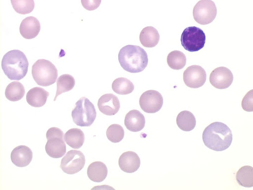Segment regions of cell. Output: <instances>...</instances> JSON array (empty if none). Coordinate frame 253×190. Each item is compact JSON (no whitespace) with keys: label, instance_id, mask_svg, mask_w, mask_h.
Listing matches in <instances>:
<instances>
[{"label":"cell","instance_id":"1","mask_svg":"<svg viewBox=\"0 0 253 190\" xmlns=\"http://www.w3.org/2000/svg\"><path fill=\"white\" fill-rule=\"evenodd\" d=\"M202 139L207 147L214 151H221L230 146L233 136L231 130L226 124L215 122L204 129Z\"/></svg>","mask_w":253,"mask_h":190},{"label":"cell","instance_id":"2","mask_svg":"<svg viewBox=\"0 0 253 190\" xmlns=\"http://www.w3.org/2000/svg\"><path fill=\"white\" fill-rule=\"evenodd\" d=\"M121 67L130 73H138L146 67L148 62L145 50L140 46L128 45L123 47L118 54Z\"/></svg>","mask_w":253,"mask_h":190},{"label":"cell","instance_id":"3","mask_svg":"<svg viewBox=\"0 0 253 190\" xmlns=\"http://www.w3.org/2000/svg\"><path fill=\"white\" fill-rule=\"evenodd\" d=\"M29 62L21 50L13 49L6 52L1 60V68L5 75L11 80H20L27 74Z\"/></svg>","mask_w":253,"mask_h":190},{"label":"cell","instance_id":"4","mask_svg":"<svg viewBox=\"0 0 253 190\" xmlns=\"http://www.w3.org/2000/svg\"><path fill=\"white\" fill-rule=\"evenodd\" d=\"M32 75L38 85L46 87L55 82L58 71L51 62L46 59H40L33 65Z\"/></svg>","mask_w":253,"mask_h":190},{"label":"cell","instance_id":"5","mask_svg":"<svg viewBox=\"0 0 253 190\" xmlns=\"http://www.w3.org/2000/svg\"><path fill=\"white\" fill-rule=\"evenodd\" d=\"M74 122L80 127L90 126L96 117V111L93 104L86 97H82L76 103L72 111Z\"/></svg>","mask_w":253,"mask_h":190},{"label":"cell","instance_id":"6","mask_svg":"<svg viewBox=\"0 0 253 190\" xmlns=\"http://www.w3.org/2000/svg\"><path fill=\"white\" fill-rule=\"evenodd\" d=\"M206 35L204 31L196 26L186 28L181 36L182 46L190 52L197 51L204 48Z\"/></svg>","mask_w":253,"mask_h":190},{"label":"cell","instance_id":"7","mask_svg":"<svg viewBox=\"0 0 253 190\" xmlns=\"http://www.w3.org/2000/svg\"><path fill=\"white\" fill-rule=\"evenodd\" d=\"M217 14L215 3L211 0H201L194 6L193 15L194 20L201 25L212 22Z\"/></svg>","mask_w":253,"mask_h":190},{"label":"cell","instance_id":"8","mask_svg":"<svg viewBox=\"0 0 253 190\" xmlns=\"http://www.w3.org/2000/svg\"><path fill=\"white\" fill-rule=\"evenodd\" d=\"M85 162V156L82 152L71 150L62 158L60 167L64 173L73 175L80 171Z\"/></svg>","mask_w":253,"mask_h":190},{"label":"cell","instance_id":"9","mask_svg":"<svg viewBox=\"0 0 253 190\" xmlns=\"http://www.w3.org/2000/svg\"><path fill=\"white\" fill-rule=\"evenodd\" d=\"M163 104L162 95L155 90H148L144 92L139 98V105L141 109L148 113H154L159 111Z\"/></svg>","mask_w":253,"mask_h":190},{"label":"cell","instance_id":"10","mask_svg":"<svg viewBox=\"0 0 253 190\" xmlns=\"http://www.w3.org/2000/svg\"><path fill=\"white\" fill-rule=\"evenodd\" d=\"M207 74L205 69L197 65L188 67L183 72L185 84L191 88H198L206 82Z\"/></svg>","mask_w":253,"mask_h":190},{"label":"cell","instance_id":"11","mask_svg":"<svg viewBox=\"0 0 253 190\" xmlns=\"http://www.w3.org/2000/svg\"><path fill=\"white\" fill-rule=\"evenodd\" d=\"M233 80L232 72L225 67H219L214 69L210 76V83L218 89L228 88L232 84Z\"/></svg>","mask_w":253,"mask_h":190},{"label":"cell","instance_id":"12","mask_svg":"<svg viewBox=\"0 0 253 190\" xmlns=\"http://www.w3.org/2000/svg\"><path fill=\"white\" fill-rule=\"evenodd\" d=\"M97 106L103 114L111 116L118 113L120 108V103L115 95L113 94H106L98 99Z\"/></svg>","mask_w":253,"mask_h":190},{"label":"cell","instance_id":"13","mask_svg":"<svg viewBox=\"0 0 253 190\" xmlns=\"http://www.w3.org/2000/svg\"><path fill=\"white\" fill-rule=\"evenodd\" d=\"M12 162L19 167L28 166L33 158L31 149L26 145H19L15 147L11 152Z\"/></svg>","mask_w":253,"mask_h":190},{"label":"cell","instance_id":"14","mask_svg":"<svg viewBox=\"0 0 253 190\" xmlns=\"http://www.w3.org/2000/svg\"><path fill=\"white\" fill-rule=\"evenodd\" d=\"M140 165L139 157L135 152L132 151L123 153L119 159L120 169L126 173H131L136 171Z\"/></svg>","mask_w":253,"mask_h":190},{"label":"cell","instance_id":"15","mask_svg":"<svg viewBox=\"0 0 253 190\" xmlns=\"http://www.w3.org/2000/svg\"><path fill=\"white\" fill-rule=\"evenodd\" d=\"M45 146L46 153L51 157L59 158L66 153V146L63 136H54L47 139Z\"/></svg>","mask_w":253,"mask_h":190},{"label":"cell","instance_id":"16","mask_svg":"<svg viewBox=\"0 0 253 190\" xmlns=\"http://www.w3.org/2000/svg\"><path fill=\"white\" fill-rule=\"evenodd\" d=\"M40 30V21L34 16H29L24 19L19 27L20 34L26 39L35 38L39 34Z\"/></svg>","mask_w":253,"mask_h":190},{"label":"cell","instance_id":"17","mask_svg":"<svg viewBox=\"0 0 253 190\" xmlns=\"http://www.w3.org/2000/svg\"><path fill=\"white\" fill-rule=\"evenodd\" d=\"M124 123L127 129L136 132L144 128L145 119L144 115L139 111L133 109L126 113Z\"/></svg>","mask_w":253,"mask_h":190},{"label":"cell","instance_id":"18","mask_svg":"<svg viewBox=\"0 0 253 190\" xmlns=\"http://www.w3.org/2000/svg\"><path fill=\"white\" fill-rule=\"evenodd\" d=\"M49 95V93L43 88L36 87L28 92L26 100L31 106L40 107L45 104Z\"/></svg>","mask_w":253,"mask_h":190},{"label":"cell","instance_id":"19","mask_svg":"<svg viewBox=\"0 0 253 190\" xmlns=\"http://www.w3.org/2000/svg\"><path fill=\"white\" fill-rule=\"evenodd\" d=\"M108 169L106 165L101 161L91 163L87 169L88 178L94 182H101L106 178Z\"/></svg>","mask_w":253,"mask_h":190},{"label":"cell","instance_id":"20","mask_svg":"<svg viewBox=\"0 0 253 190\" xmlns=\"http://www.w3.org/2000/svg\"><path fill=\"white\" fill-rule=\"evenodd\" d=\"M159 40L160 35L158 31L152 26L144 28L140 33V42L145 47H154L158 44Z\"/></svg>","mask_w":253,"mask_h":190},{"label":"cell","instance_id":"21","mask_svg":"<svg viewBox=\"0 0 253 190\" xmlns=\"http://www.w3.org/2000/svg\"><path fill=\"white\" fill-rule=\"evenodd\" d=\"M64 139L66 143L74 149H78L83 145L85 137L83 132L79 128H72L64 134Z\"/></svg>","mask_w":253,"mask_h":190},{"label":"cell","instance_id":"22","mask_svg":"<svg viewBox=\"0 0 253 190\" xmlns=\"http://www.w3.org/2000/svg\"><path fill=\"white\" fill-rule=\"evenodd\" d=\"M176 124L182 131L188 132L194 129L196 124L193 114L187 110L181 111L177 116Z\"/></svg>","mask_w":253,"mask_h":190},{"label":"cell","instance_id":"23","mask_svg":"<svg viewBox=\"0 0 253 190\" xmlns=\"http://www.w3.org/2000/svg\"><path fill=\"white\" fill-rule=\"evenodd\" d=\"M25 93L24 86L19 82L13 81L7 86L5 91V96L10 101H16L24 96Z\"/></svg>","mask_w":253,"mask_h":190},{"label":"cell","instance_id":"24","mask_svg":"<svg viewBox=\"0 0 253 190\" xmlns=\"http://www.w3.org/2000/svg\"><path fill=\"white\" fill-rule=\"evenodd\" d=\"M237 183L241 186L251 188L253 186V168L244 166L237 171L236 175Z\"/></svg>","mask_w":253,"mask_h":190},{"label":"cell","instance_id":"25","mask_svg":"<svg viewBox=\"0 0 253 190\" xmlns=\"http://www.w3.org/2000/svg\"><path fill=\"white\" fill-rule=\"evenodd\" d=\"M75 85V80L72 75L66 74L59 76L57 80V90L53 100L55 101L61 94L73 89Z\"/></svg>","mask_w":253,"mask_h":190},{"label":"cell","instance_id":"26","mask_svg":"<svg viewBox=\"0 0 253 190\" xmlns=\"http://www.w3.org/2000/svg\"><path fill=\"white\" fill-rule=\"evenodd\" d=\"M133 83L128 79L120 77L116 79L112 83V88L114 92L119 95H127L134 90Z\"/></svg>","mask_w":253,"mask_h":190},{"label":"cell","instance_id":"27","mask_svg":"<svg viewBox=\"0 0 253 190\" xmlns=\"http://www.w3.org/2000/svg\"><path fill=\"white\" fill-rule=\"evenodd\" d=\"M167 61L168 65L171 69L180 70L185 66L186 57L182 51L173 50L169 53Z\"/></svg>","mask_w":253,"mask_h":190},{"label":"cell","instance_id":"28","mask_svg":"<svg viewBox=\"0 0 253 190\" xmlns=\"http://www.w3.org/2000/svg\"><path fill=\"white\" fill-rule=\"evenodd\" d=\"M11 2L15 11L21 14L31 13L35 6L33 0H11Z\"/></svg>","mask_w":253,"mask_h":190},{"label":"cell","instance_id":"29","mask_svg":"<svg viewBox=\"0 0 253 190\" xmlns=\"http://www.w3.org/2000/svg\"><path fill=\"white\" fill-rule=\"evenodd\" d=\"M124 135V130L119 124H112L108 127L106 131L107 138L114 143L121 142L123 139Z\"/></svg>","mask_w":253,"mask_h":190},{"label":"cell","instance_id":"30","mask_svg":"<svg viewBox=\"0 0 253 190\" xmlns=\"http://www.w3.org/2000/svg\"><path fill=\"white\" fill-rule=\"evenodd\" d=\"M243 109L247 112L253 111V90L249 91L242 101Z\"/></svg>","mask_w":253,"mask_h":190},{"label":"cell","instance_id":"31","mask_svg":"<svg viewBox=\"0 0 253 190\" xmlns=\"http://www.w3.org/2000/svg\"><path fill=\"white\" fill-rule=\"evenodd\" d=\"M101 2V0H81L82 5L88 10L96 9L100 5Z\"/></svg>","mask_w":253,"mask_h":190}]
</instances>
